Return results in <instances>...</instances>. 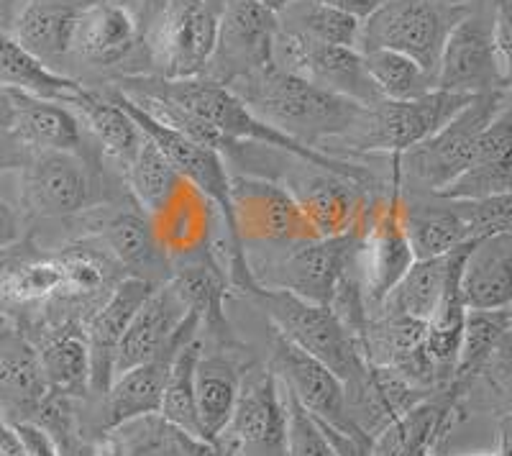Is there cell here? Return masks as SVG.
<instances>
[{"instance_id":"1","label":"cell","mask_w":512,"mask_h":456,"mask_svg":"<svg viewBox=\"0 0 512 456\" xmlns=\"http://www.w3.org/2000/svg\"><path fill=\"white\" fill-rule=\"evenodd\" d=\"M123 277L111 252L93 236L47 246L26 234L0 252V318L24 334L47 323H85Z\"/></svg>"},{"instance_id":"2","label":"cell","mask_w":512,"mask_h":456,"mask_svg":"<svg viewBox=\"0 0 512 456\" xmlns=\"http://www.w3.org/2000/svg\"><path fill=\"white\" fill-rule=\"evenodd\" d=\"M16 177L18 203L13 208L24 221L26 231L57 226L62 239L77 218L98 205L131 198L123 177L103 159L70 152H31L24 167L16 170Z\"/></svg>"},{"instance_id":"3","label":"cell","mask_w":512,"mask_h":456,"mask_svg":"<svg viewBox=\"0 0 512 456\" xmlns=\"http://www.w3.org/2000/svg\"><path fill=\"white\" fill-rule=\"evenodd\" d=\"M231 90L259 121L318 152L349 134L364 111L354 100L328 93L280 67L233 82Z\"/></svg>"},{"instance_id":"4","label":"cell","mask_w":512,"mask_h":456,"mask_svg":"<svg viewBox=\"0 0 512 456\" xmlns=\"http://www.w3.org/2000/svg\"><path fill=\"white\" fill-rule=\"evenodd\" d=\"M472 100V95L438 88L415 100H377L364 106L349 134L331 141L323 154L341 159L397 157L436 134Z\"/></svg>"},{"instance_id":"5","label":"cell","mask_w":512,"mask_h":456,"mask_svg":"<svg viewBox=\"0 0 512 456\" xmlns=\"http://www.w3.org/2000/svg\"><path fill=\"white\" fill-rule=\"evenodd\" d=\"M361 228L331 239H308L274 249H246L254 285L262 290H282L310 303L331 305L344 269L359 249Z\"/></svg>"},{"instance_id":"6","label":"cell","mask_w":512,"mask_h":456,"mask_svg":"<svg viewBox=\"0 0 512 456\" xmlns=\"http://www.w3.org/2000/svg\"><path fill=\"white\" fill-rule=\"evenodd\" d=\"M200 331H203V316L192 308L167 349L159 351L157 357H152L149 362L118 375L103 398L85 400V403L77 405V428H80V439L85 449L123 423L159 416L169 369L175 364L182 346L195 339Z\"/></svg>"},{"instance_id":"7","label":"cell","mask_w":512,"mask_h":456,"mask_svg":"<svg viewBox=\"0 0 512 456\" xmlns=\"http://www.w3.org/2000/svg\"><path fill=\"white\" fill-rule=\"evenodd\" d=\"M246 298L262 310L277 334L326 364L341 382H349L351 377L359 375L367 362L361 344L333 313L331 305L310 303L292 293L262 290V287H256Z\"/></svg>"},{"instance_id":"8","label":"cell","mask_w":512,"mask_h":456,"mask_svg":"<svg viewBox=\"0 0 512 456\" xmlns=\"http://www.w3.org/2000/svg\"><path fill=\"white\" fill-rule=\"evenodd\" d=\"M505 98L507 90L477 95L436 134L415 144L408 152L397 154L400 188L413 190V193H443L466 170L479 136L500 111Z\"/></svg>"},{"instance_id":"9","label":"cell","mask_w":512,"mask_h":456,"mask_svg":"<svg viewBox=\"0 0 512 456\" xmlns=\"http://www.w3.org/2000/svg\"><path fill=\"white\" fill-rule=\"evenodd\" d=\"M469 0H387L364 21L361 52L395 49L408 54L423 70L436 77L441 49L451 26L466 11Z\"/></svg>"},{"instance_id":"10","label":"cell","mask_w":512,"mask_h":456,"mask_svg":"<svg viewBox=\"0 0 512 456\" xmlns=\"http://www.w3.org/2000/svg\"><path fill=\"white\" fill-rule=\"evenodd\" d=\"M139 59L152 72V59L146 49L144 31L139 18L123 0H95L77 13L75 31L70 44V75L72 67L93 72H108V80L131 75L128 62Z\"/></svg>"},{"instance_id":"11","label":"cell","mask_w":512,"mask_h":456,"mask_svg":"<svg viewBox=\"0 0 512 456\" xmlns=\"http://www.w3.org/2000/svg\"><path fill=\"white\" fill-rule=\"evenodd\" d=\"M70 236L98 239L111 252L126 277H136L157 287L175 275V267L154 236L152 218L136 205L134 198L98 205L67 228L64 239Z\"/></svg>"},{"instance_id":"12","label":"cell","mask_w":512,"mask_h":456,"mask_svg":"<svg viewBox=\"0 0 512 456\" xmlns=\"http://www.w3.org/2000/svg\"><path fill=\"white\" fill-rule=\"evenodd\" d=\"M233 241L241 249H274L318 239L290 190L277 180L231 172Z\"/></svg>"},{"instance_id":"13","label":"cell","mask_w":512,"mask_h":456,"mask_svg":"<svg viewBox=\"0 0 512 456\" xmlns=\"http://www.w3.org/2000/svg\"><path fill=\"white\" fill-rule=\"evenodd\" d=\"M436 88L461 95H487L502 88L495 47V0H469L441 49Z\"/></svg>"},{"instance_id":"14","label":"cell","mask_w":512,"mask_h":456,"mask_svg":"<svg viewBox=\"0 0 512 456\" xmlns=\"http://www.w3.org/2000/svg\"><path fill=\"white\" fill-rule=\"evenodd\" d=\"M413 262L415 254L402 226V188L397 182L390 190L374 195L367 218L361 223L356 264L369 316L387 300Z\"/></svg>"},{"instance_id":"15","label":"cell","mask_w":512,"mask_h":456,"mask_svg":"<svg viewBox=\"0 0 512 456\" xmlns=\"http://www.w3.org/2000/svg\"><path fill=\"white\" fill-rule=\"evenodd\" d=\"M277 29V13L259 0H226L218 11L216 47L203 77L231 88L233 82L274 67Z\"/></svg>"},{"instance_id":"16","label":"cell","mask_w":512,"mask_h":456,"mask_svg":"<svg viewBox=\"0 0 512 456\" xmlns=\"http://www.w3.org/2000/svg\"><path fill=\"white\" fill-rule=\"evenodd\" d=\"M287 413L280 380L262 362L246 369L239 403L216 444L231 456H285Z\"/></svg>"},{"instance_id":"17","label":"cell","mask_w":512,"mask_h":456,"mask_svg":"<svg viewBox=\"0 0 512 456\" xmlns=\"http://www.w3.org/2000/svg\"><path fill=\"white\" fill-rule=\"evenodd\" d=\"M218 13L203 0H169L154 29L146 34L152 75L164 80L203 77L216 47Z\"/></svg>"},{"instance_id":"18","label":"cell","mask_w":512,"mask_h":456,"mask_svg":"<svg viewBox=\"0 0 512 456\" xmlns=\"http://www.w3.org/2000/svg\"><path fill=\"white\" fill-rule=\"evenodd\" d=\"M274 67L303 77L328 93L354 100L359 106H372L382 100L359 49L333 47L280 26L274 39Z\"/></svg>"},{"instance_id":"19","label":"cell","mask_w":512,"mask_h":456,"mask_svg":"<svg viewBox=\"0 0 512 456\" xmlns=\"http://www.w3.org/2000/svg\"><path fill=\"white\" fill-rule=\"evenodd\" d=\"M264 364L272 369L280 385L290 390L300 400V405L310 410L315 418L338 428V431L367 439L349 418L344 382L338 380L326 364L310 357L308 351H303L290 339L277 334L272 326H269V351Z\"/></svg>"},{"instance_id":"20","label":"cell","mask_w":512,"mask_h":456,"mask_svg":"<svg viewBox=\"0 0 512 456\" xmlns=\"http://www.w3.org/2000/svg\"><path fill=\"white\" fill-rule=\"evenodd\" d=\"M149 218L172 267L213 257V244L226 226L216 205L187 180H182L172 198Z\"/></svg>"},{"instance_id":"21","label":"cell","mask_w":512,"mask_h":456,"mask_svg":"<svg viewBox=\"0 0 512 456\" xmlns=\"http://www.w3.org/2000/svg\"><path fill=\"white\" fill-rule=\"evenodd\" d=\"M8 95H11L8 134L21 147L29 152H70L80 154V157L103 159L82 126L80 116L70 106L13 93V90H8Z\"/></svg>"},{"instance_id":"22","label":"cell","mask_w":512,"mask_h":456,"mask_svg":"<svg viewBox=\"0 0 512 456\" xmlns=\"http://www.w3.org/2000/svg\"><path fill=\"white\" fill-rule=\"evenodd\" d=\"M205 339V336H203ZM256 359L241 344H213L205 341L195 367V403L205 441H216L226 428L233 408L239 403L246 369Z\"/></svg>"},{"instance_id":"23","label":"cell","mask_w":512,"mask_h":456,"mask_svg":"<svg viewBox=\"0 0 512 456\" xmlns=\"http://www.w3.org/2000/svg\"><path fill=\"white\" fill-rule=\"evenodd\" d=\"M344 392L349 418L372 441L402 413H408L415 403L431 395L410 385L392 367L374 362H364L359 375L344 382Z\"/></svg>"},{"instance_id":"24","label":"cell","mask_w":512,"mask_h":456,"mask_svg":"<svg viewBox=\"0 0 512 456\" xmlns=\"http://www.w3.org/2000/svg\"><path fill=\"white\" fill-rule=\"evenodd\" d=\"M190 303L180 293V287L169 280L164 285L154 287L152 293L146 295L136 316L128 323L126 334L116 351V367H113V380L128 369L139 367L157 357L159 351L167 349L169 341L175 339L180 331L182 321L190 313Z\"/></svg>"},{"instance_id":"25","label":"cell","mask_w":512,"mask_h":456,"mask_svg":"<svg viewBox=\"0 0 512 456\" xmlns=\"http://www.w3.org/2000/svg\"><path fill=\"white\" fill-rule=\"evenodd\" d=\"M36 346L41 369L47 377L49 392L64 398L85 400L93 398V362H90V344L82 321L47 323L26 334Z\"/></svg>"},{"instance_id":"26","label":"cell","mask_w":512,"mask_h":456,"mask_svg":"<svg viewBox=\"0 0 512 456\" xmlns=\"http://www.w3.org/2000/svg\"><path fill=\"white\" fill-rule=\"evenodd\" d=\"M512 190V93L487 129L479 136L472 159L466 170L448 185L441 198L448 200H479L489 195L510 193Z\"/></svg>"},{"instance_id":"27","label":"cell","mask_w":512,"mask_h":456,"mask_svg":"<svg viewBox=\"0 0 512 456\" xmlns=\"http://www.w3.org/2000/svg\"><path fill=\"white\" fill-rule=\"evenodd\" d=\"M159 287V285H157ZM154 285L136 277H123L103 305L85 321V334L90 344V362H93V398H103L113 382V367H116V351L126 334L128 323L136 316V310L152 293Z\"/></svg>"},{"instance_id":"28","label":"cell","mask_w":512,"mask_h":456,"mask_svg":"<svg viewBox=\"0 0 512 456\" xmlns=\"http://www.w3.org/2000/svg\"><path fill=\"white\" fill-rule=\"evenodd\" d=\"M95 0H24L8 34L52 70L67 75L77 13Z\"/></svg>"},{"instance_id":"29","label":"cell","mask_w":512,"mask_h":456,"mask_svg":"<svg viewBox=\"0 0 512 456\" xmlns=\"http://www.w3.org/2000/svg\"><path fill=\"white\" fill-rule=\"evenodd\" d=\"M49 395L36 346L13 323L0 318V405L11 423L34 421Z\"/></svg>"},{"instance_id":"30","label":"cell","mask_w":512,"mask_h":456,"mask_svg":"<svg viewBox=\"0 0 512 456\" xmlns=\"http://www.w3.org/2000/svg\"><path fill=\"white\" fill-rule=\"evenodd\" d=\"M402 226L415 259H436L469 244V228L456 200L402 190Z\"/></svg>"},{"instance_id":"31","label":"cell","mask_w":512,"mask_h":456,"mask_svg":"<svg viewBox=\"0 0 512 456\" xmlns=\"http://www.w3.org/2000/svg\"><path fill=\"white\" fill-rule=\"evenodd\" d=\"M469 310H507L512 305V234L477 239L466 249L459 277Z\"/></svg>"},{"instance_id":"32","label":"cell","mask_w":512,"mask_h":456,"mask_svg":"<svg viewBox=\"0 0 512 456\" xmlns=\"http://www.w3.org/2000/svg\"><path fill=\"white\" fill-rule=\"evenodd\" d=\"M70 108L80 116L82 126L98 147L105 164L121 177H126L128 167L144 141V134L134 123V118L128 116L103 88H85Z\"/></svg>"},{"instance_id":"33","label":"cell","mask_w":512,"mask_h":456,"mask_svg":"<svg viewBox=\"0 0 512 456\" xmlns=\"http://www.w3.org/2000/svg\"><path fill=\"white\" fill-rule=\"evenodd\" d=\"M0 88L72 106L88 85L44 65L0 26Z\"/></svg>"},{"instance_id":"34","label":"cell","mask_w":512,"mask_h":456,"mask_svg":"<svg viewBox=\"0 0 512 456\" xmlns=\"http://www.w3.org/2000/svg\"><path fill=\"white\" fill-rule=\"evenodd\" d=\"M469 244H472V241H469ZM469 244H464L459 252H456L454 267H451V275H448L446 282V290H443L441 300H438L436 310H433V316L425 321V346H428V354H431L433 364H436L443 385L451 382V377H454L456 359H459L461 349V336H464L466 313H469L459 287L461 264H464Z\"/></svg>"},{"instance_id":"35","label":"cell","mask_w":512,"mask_h":456,"mask_svg":"<svg viewBox=\"0 0 512 456\" xmlns=\"http://www.w3.org/2000/svg\"><path fill=\"white\" fill-rule=\"evenodd\" d=\"M456 252L436 259H415L413 267L402 275V280L392 287V293L387 295V300L377 310H392V313H405V316L428 321L433 316V310H436L438 300H441L443 290H446Z\"/></svg>"},{"instance_id":"36","label":"cell","mask_w":512,"mask_h":456,"mask_svg":"<svg viewBox=\"0 0 512 456\" xmlns=\"http://www.w3.org/2000/svg\"><path fill=\"white\" fill-rule=\"evenodd\" d=\"M203 331L192 341H187L177 354L175 364L169 369L167 387L162 395V408H159V418L167 426L177 428V431L187 433L192 439H203V428H200L198 418V403H195V367L203 354Z\"/></svg>"},{"instance_id":"37","label":"cell","mask_w":512,"mask_h":456,"mask_svg":"<svg viewBox=\"0 0 512 456\" xmlns=\"http://www.w3.org/2000/svg\"><path fill=\"white\" fill-rule=\"evenodd\" d=\"M82 456H185L177 428L159 416L136 418L90 444Z\"/></svg>"},{"instance_id":"38","label":"cell","mask_w":512,"mask_h":456,"mask_svg":"<svg viewBox=\"0 0 512 456\" xmlns=\"http://www.w3.org/2000/svg\"><path fill=\"white\" fill-rule=\"evenodd\" d=\"M277 18H280L282 29L297 31V34L308 36V39L333 44V47H349L361 52L364 21L349 16V13L320 6L313 0H292Z\"/></svg>"},{"instance_id":"39","label":"cell","mask_w":512,"mask_h":456,"mask_svg":"<svg viewBox=\"0 0 512 456\" xmlns=\"http://www.w3.org/2000/svg\"><path fill=\"white\" fill-rule=\"evenodd\" d=\"M126 188L131 193V198L136 200L139 208H144L149 216L157 213L172 193L180 188V172L169 164V159L164 157L162 149L154 144L152 139L141 141L139 152H136V159L131 162L126 172Z\"/></svg>"},{"instance_id":"40","label":"cell","mask_w":512,"mask_h":456,"mask_svg":"<svg viewBox=\"0 0 512 456\" xmlns=\"http://www.w3.org/2000/svg\"><path fill=\"white\" fill-rule=\"evenodd\" d=\"M361 54L382 100H415L436 90V77L408 54L395 49H369Z\"/></svg>"},{"instance_id":"41","label":"cell","mask_w":512,"mask_h":456,"mask_svg":"<svg viewBox=\"0 0 512 456\" xmlns=\"http://www.w3.org/2000/svg\"><path fill=\"white\" fill-rule=\"evenodd\" d=\"M464 408L466 413L489 410L497 418L512 413V326L497 341L479 375L466 387Z\"/></svg>"},{"instance_id":"42","label":"cell","mask_w":512,"mask_h":456,"mask_svg":"<svg viewBox=\"0 0 512 456\" xmlns=\"http://www.w3.org/2000/svg\"><path fill=\"white\" fill-rule=\"evenodd\" d=\"M512 326L510 308L507 310H469L464 323V336H461L459 359L451 382L466 390L469 382L479 375L487 357L497 346V341L505 336L507 328Z\"/></svg>"},{"instance_id":"43","label":"cell","mask_w":512,"mask_h":456,"mask_svg":"<svg viewBox=\"0 0 512 456\" xmlns=\"http://www.w3.org/2000/svg\"><path fill=\"white\" fill-rule=\"evenodd\" d=\"M282 395H285L287 413L285 456H336L323 423L310 410H305L290 390L282 387Z\"/></svg>"},{"instance_id":"44","label":"cell","mask_w":512,"mask_h":456,"mask_svg":"<svg viewBox=\"0 0 512 456\" xmlns=\"http://www.w3.org/2000/svg\"><path fill=\"white\" fill-rule=\"evenodd\" d=\"M456 203L472 241L512 234V190L479 200H456Z\"/></svg>"},{"instance_id":"45","label":"cell","mask_w":512,"mask_h":456,"mask_svg":"<svg viewBox=\"0 0 512 456\" xmlns=\"http://www.w3.org/2000/svg\"><path fill=\"white\" fill-rule=\"evenodd\" d=\"M495 47L502 88L512 93V0H495Z\"/></svg>"},{"instance_id":"46","label":"cell","mask_w":512,"mask_h":456,"mask_svg":"<svg viewBox=\"0 0 512 456\" xmlns=\"http://www.w3.org/2000/svg\"><path fill=\"white\" fill-rule=\"evenodd\" d=\"M26 236V226L11 203L0 198V252Z\"/></svg>"},{"instance_id":"47","label":"cell","mask_w":512,"mask_h":456,"mask_svg":"<svg viewBox=\"0 0 512 456\" xmlns=\"http://www.w3.org/2000/svg\"><path fill=\"white\" fill-rule=\"evenodd\" d=\"M29 149H24L8 131H0V180L11 172L21 170L29 159Z\"/></svg>"},{"instance_id":"48","label":"cell","mask_w":512,"mask_h":456,"mask_svg":"<svg viewBox=\"0 0 512 456\" xmlns=\"http://www.w3.org/2000/svg\"><path fill=\"white\" fill-rule=\"evenodd\" d=\"M313 3L336 8V11L349 13V16L359 18V21H367V18L372 16V13H377L387 0H313Z\"/></svg>"},{"instance_id":"49","label":"cell","mask_w":512,"mask_h":456,"mask_svg":"<svg viewBox=\"0 0 512 456\" xmlns=\"http://www.w3.org/2000/svg\"><path fill=\"white\" fill-rule=\"evenodd\" d=\"M167 3L169 0H128L131 11H134L136 18H139V26H141V31H144V39H146V34L154 29V24H157L159 16L164 13Z\"/></svg>"},{"instance_id":"50","label":"cell","mask_w":512,"mask_h":456,"mask_svg":"<svg viewBox=\"0 0 512 456\" xmlns=\"http://www.w3.org/2000/svg\"><path fill=\"white\" fill-rule=\"evenodd\" d=\"M177 439H180L182 451L185 456H231L228 451H223L216 441H203V439H192L187 433L177 431Z\"/></svg>"},{"instance_id":"51","label":"cell","mask_w":512,"mask_h":456,"mask_svg":"<svg viewBox=\"0 0 512 456\" xmlns=\"http://www.w3.org/2000/svg\"><path fill=\"white\" fill-rule=\"evenodd\" d=\"M497 456H512V413L497 418Z\"/></svg>"},{"instance_id":"52","label":"cell","mask_w":512,"mask_h":456,"mask_svg":"<svg viewBox=\"0 0 512 456\" xmlns=\"http://www.w3.org/2000/svg\"><path fill=\"white\" fill-rule=\"evenodd\" d=\"M11 123V95L6 88H0V131H8Z\"/></svg>"},{"instance_id":"53","label":"cell","mask_w":512,"mask_h":456,"mask_svg":"<svg viewBox=\"0 0 512 456\" xmlns=\"http://www.w3.org/2000/svg\"><path fill=\"white\" fill-rule=\"evenodd\" d=\"M203 3L210 8V11H216V13L226 6V0H203Z\"/></svg>"},{"instance_id":"54","label":"cell","mask_w":512,"mask_h":456,"mask_svg":"<svg viewBox=\"0 0 512 456\" xmlns=\"http://www.w3.org/2000/svg\"><path fill=\"white\" fill-rule=\"evenodd\" d=\"M459 456H497V451H474V454H459Z\"/></svg>"},{"instance_id":"55","label":"cell","mask_w":512,"mask_h":456,"mask_svg":"<svg viewBox=\"0 0 512 456\" xmlns=\"http://www.w3.org/2000/svg\"><path fill=\"white\" fill-rule=\"evenodd\" d=\"M410 456H436V454H433V451H415V454Z\"/></svg>"},{"instance_id":"56","label":"cell","mask_w":512,"mask_h":456,"mask_svg":"<svg viewBox=\"0 0 512 456\" xmlns=\"http://www.w3.org/2000/svg\"><path fill=\"white\" fill-rule=\"evenodd\" d=\"M3 418H6V416H3V405H0V421H3Z\"/></svg>"},{"instance_id":"57","label":"cell","mask_w":512,"mask_h":456,"mask_svg":"<svg viewBox=\"0 0 512 456\" xmlns=\"http://www.w3.org/2000/svg\"><path fill=\"white\" fill-rule=\"evenodd\" d=\"M510 318H512V305H510Z\"/></svg>"},{"instance_id":"58","label":"cell","mask_w":512,"mask_h":456,"mask_svg":"<svg viewBox=\"0 0 512 456\" xmlns=\"http://www.w3.org/2000/svg\"><path fill=\"white\" fill-rule=\"evenodd\" d=\"M0 456H6V454H3V451H0Z\"/></svg>"}]
</instances>
